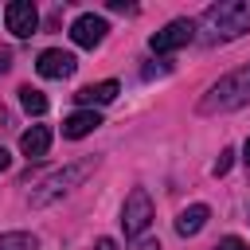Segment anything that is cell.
I'll return each instance as SVG.
<instances>
[{
    "instance_id": "6da1fadb",
    "label": "cell",
    "mask_w": 250,
    "mask_h": 250,
    "mask_svg": "<svg viewBox=\"0 0 250 250\" xmlns=\"http://www.w3.org/2000/svg\"><path fill=\"white\" fill-rule=\"evenodd\" d=\"M250 102V62L230 70L227 78H219L203 98H199V113H230L238 105Z\"/></svg>"
},
{
    "instance_id": "7a4b0ae2",
    "label": "cell",
    "mask_w": 250,
    "mask_h": 250,
    "mask_svg": "<svg viewBox=\"0 0 250 250\" xmlns=\"http://www.w3.org/2000/svg\"><path fill=\"white\" fill-rule=\"evenodd\" d=\"M203 31L207 39H234L242 31H250V0H219L203 12Z\"/></svg>"
},
{
    "instance_id": "3957f363",
    "label": "cell",
    "mask_w": 250,
    "mask_h": 250,
    "mask_svg": "<svg viewBox=\"0 0 250 250\" xmlns=\"http://www.w3.org/2000/svg\"><path fill=\"white\" fill-rule=\"evenodd\" d=\"M94 172V156H86V160H74V164H66L62 172H55V176H47L43 184H39V191H31V203L35 207H43V203H51V199H59V195H66L74 184H82L86 176Z\"/></svg>"
},
{
    "instance_id": "277c9868",
    "label": "cell",
    "mask_w": 250,
    "mask_h": 250,
    "mask_svg": "<svg viewBox=\"0 0 250 250\" xmlns=\"http://www.w3.org/2000/svg\"><path fill=\"white\" fill-rule=\"evenodd\" d=\"M148 223H152V199H148L145 188H133L125 195V207H121V227H125L129 238H137V234L148 230Z\"/></svg>"
},
{
    "instance_id": "5b68a950",
    "label": "cell",
    "mask_w": 250,
    "mask_h": 250,
    "mask_svg": "<svg viewBox=\"0 0 250 250\" xmlns=\"http://www.w3.org/2000/svg\"><path fill=\"white\" fill-rule=\"evenodd\" d=\"M195 39V23L191 20H172V23H164L152 39H148V47L156 51V55H164V51H180V47H188Z\"/></svg>"
},
{
    "instance_id": "8992f818",
    "label": "cell",
    "mask_w": 250,
    "mask_h": 250,
    "mask_svg": "<svg viewBox=\"0 0 250 250\" xmlns=\"http://www.w3.org/2000/svg\"><path fill=\"white\" fill-rule=\"evenodd\" d=\"M4 23H8L12 35L27 39V35H35V27H39V12H35L31 0H12V4L4 8Z\"/></svg>"
},
{
    "instance_id": "52a82bcc",
    "label": "cell",
    "mask_w": 250,
    "mask_h": 250,
    "mask_svg": "<svg viewBox=\"0 0 250 250\" xmlns=\"http://www.w3.org/2000/svg\"><path fill=\"white\" fill-rule=\"evenodd\" d=\"M105 20L102 16H94V12H86V16H78L74 23H70V39L78 43V47H98L102 39H105Z\"/></svg>"
},
{
    "instance_id": "ba28073f",
    "label": "cell",
    "mask_w": 250,
    "mask_h": 250,
    "mask_svg": "<svg viewBox=\"0 0 250 250\" xmlns=\"http://www.w3.org/2000/svg\"><path fill=\"white\" fill-rule=\"evenodd\" d=\"M74 55L70 51H59V47H51V51H43L39 55V62H35V70L43 74V78H70L74 74Z\"/></svg>"
},
{
    "instance_id": "9c48e42d",
    "label": "cell",
    "mask_w": 250,
    "mask_h": 250,
    "mask_svg": "<svg viewBox=\"0 0 250 250\" xmlns=\"http://www.w3.org/2000/svg\"><path fill=\"white\" fill-rule=\"evenodd\" d=\"M211 219V207L207 203H191L188 211H180V219H176V234H184V238H191V234H199L203 230V223Z\"/></svg>"
},
{
    "instance_id": "30bf717a",
    "label": "cell",
    "mask_w": 250,
    "mask_h": 250,
    "mask_svg": "<svg viewBox=\"0 0 250 250\" xmlns=\"http://www.w3.org/2000/svg\"><path fill=\"white\" fill-rule=\"evenodd\" d=\"M102 125V117L94 113V109H78V113H70L66 121H62V137H70V141H78V137H86V133H94Z\"/></svg>"
},
{
    "instance_id": "8fae6325",
    "label": "cell",
    "mask_w": 250,
    "mask_h": 250,
    "mask_svg": "<svg viewBox=\"0 0 250 250\" xmlns=\"http://www.w3.org/2000/svg\"><path fill=\"white\" fill-rule=\"evenodd\" d=\"M117 90H121V86L109 78V82H98V86H82L74 98H78V105H105V102L117 98Z\"/></svg>"
},
{
    "instance_id": "7c38bea8",
    "label": "cell",
    "mask_w": 250,
    "mask_h": 250,
    "mask_svg": "<svg viewBox=\"0 0 250 250\" xmlns=\"http://www.w3.org/2000/svg\"><path fill=\"white\" fill-rule=\"evenodd\" d=\"M20 148H23V156H47V148H51V129H47V125H31V129L20 137Z\"/></svg>"
},
{
    "instance_id": "4fadbf2b",
    "label": "cell",
    "mask_w": 250,
    "mask_h": 250,
    "mask_svg": "<svg viewBox=\"0 0 250 250\" xmlns=\"http://www.w3.org/2000/svg\"><path fill=\"white\" fill-rule=\"evenodd\" d=\"M20 105H23L27 113H35V117H43V113H47V98H43L35 86H20Z\"/></svg>"
},
{
    "instance_id": "5bb4252c",
    "label": "cell",
    "mask_w": 250,
    "mask_h": 250,
    "mask_svg": "<svg viewBox=\"0 0 250 250\" xmlns=\"http://www.w3.org/2000/svg\"><path fill=\"white\" fill-rule=\"evenodd\" d=\"M0 250H35V234H27V230H8V234H0Z\"/></svg>"
},
{
    "instance_id": "9a60e30c",
    "label": "cell",
    "mask_w": 250,
    "mask_h": 250,
    "mask_svg": "<svg viewBox=\"0 0 250 250\" xmlns=\"http://www.w3.org/2000/svg\"><path fill=\"white\" fill-rule=\"evenodd\" d=\"M230 160H234V152H230V148H223V156L215 160V176H227V168H230Z\"/></svg>"
},
{
    "instance_id": "2e32d148",
    "label": "cell",
    "mask_w": 250,
    "mask_h": 250,
    "mask_svg": "<svg viewBox=\"0 0 250 250\" xmlns=\"http://www.w3.org/2000/svg\"><path fill=\"white\" fill-rule=\"evenodd\" d=\"M215 250H250V246H246L242 238H234V234H230V238H223V242H219Z\"/></svg>"
},
{
    "instance_id": "e0dca14e",
    "label": "cell",
    "mask_w": 250,
    "mask_h": 250,
    "mask_svg": "<svg viewBox=\"0 0 250 250\" xmlns=\"http://www.w3.org/2000/svg\"><path fill=\"white\" fill-rule=\"evenodd\" d=\"M94 250H117V242H113V238H98V246H94Z\"/></svg>"
},
{
    "instance_id": "ac0fdd59",
    "label": "cell",
    "mask_w": 250,
    "mask_h": 250,
    "mask_svg": "<svg viewBox=\"0 0 250 250\" xmlns=\"http://www.w3.org/2000/svg\"><path fill=\"white\" fill-rule=\"evenodd\" d=\"M8 164H12V156H8V148H4V145H0V172H4V168H8Z\"/></svg>"
},
{
    "instance_id": "d6986e66",
    "label": "cell",
    "mask_w": 250,
    "mask_h": 250,
    "mask_svg": "<svg viewBox=\"0 0 250 250\" xmlns=\"http://www.w3.org/2000/svg\"><path fill=\"white\" fill-rule=\"evenodd\" d=\"M8 66H12V55H8V51H0V70H8Z\"/></svg>"
},
{
    "instance_id": "ffe728a7",
    "label": "cell",
    "mask_w": 250,
    "mask_h": 250,
    "mask_svg": "<svg viewBox=\"0 0 250 250\" xmlns=\"http://www.w3.org/2000/svg\"><path fill=\"white\" fill-rule=\"evenodd\" d=\"M242 160L250 164V137H246V145H242Z\"/></svg>"
},
{
    "instance_id": "44dd1931",
    "label": "cell",
    "mask_w": 250,
    "mask_h": 250,
    "mask_svg": "<svg viewBox=\"0 0 250 250\" xmlns=\"http://www.w3.org/2000/svg\"><path fill=\"white\" fill-rule=\"evenodd\" d=\"M141 250H160V242H145V246H141Z\"/></svg>"
}]
</instances>
